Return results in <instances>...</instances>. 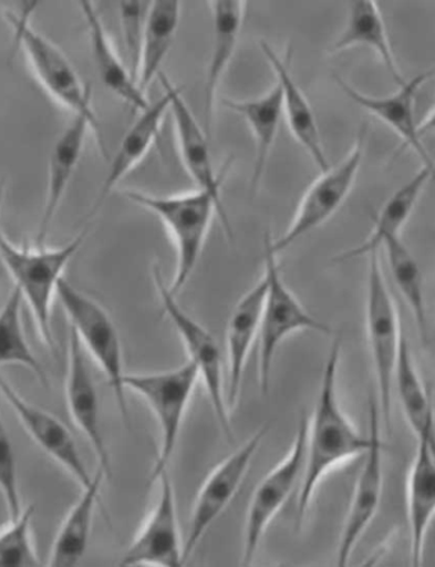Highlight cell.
I'll use <instances>...</instances> for the list:
<instances>
[{
	"instance_id": "obj_21",
	"label": "cell",
	"mask_w": 435,
	"mask_h": 567,
	"mask_svg": "<svg viewBox=\"0 0 435 567\" xmlns=\"http://www.w3.org/2000/svg\"><path fill=\"white\" fill-rule=\"evenodd\" d=\"M90 132L92 128L87 120L73 116L72 122L58 136L53 150L50 152L45 204L37 234L38 247H45L51 227H53L59 208H61L68 187H70L76 166H79Z\"/></svg>"
},
{
	"instance_id": "obj_8",
	"label": "cell",
	"mask_w": 435,
	"mask_h": 567,
	"mask_svg": "<svg viewBox=\"0 0 435 567\" xmlns=\"http://www.w3.org/2000/svg\"><path fill=\"white\" fill-rule=\"evenodd\" d=\"M263 275L268 281L266 305L259 332L258 381L262 394L269 392L272 363L280 343L298 331H315L330 334L331 329L314 318L292 293L280 275L278 256L272 252L269 235L266 236Z\"/></svg>"
},
{
	"instance_id": "obj_29",
	"label": "cell",
	"mask_w": 435,
	"mask_h": 567,
	"mask_svg": "<svg viewBox=\"0 0 435 567\" xmlns=\"http://www.w3.org/2000/svg\"><path fill=\"white\" fill-rule=\"evenodd\" d=\"M105 480L104 472L99 468L92 484L82 488L79 501L68 512L58 530L49 555V566L74 567L82 560L89 548L93 517L100 504L101 487Z\"/></svg>"
},
{
	"instance_id": "obj_27",
	"label": "cell",
	"mask_w": 435,
	"mask_h": 567,
	"mask_svg": "<svg viewBox=\"0 0 435 567\" xmlns=\"http://www.w3.org/2000/svg\"><path fill=\"white\" fill-rule=\"evenodd\" d=\"M435 165H422L421 169L383 204L369 238L363 244L335 257L336 262L358 259V257L380 252L386 240L401 237L404 226L411 219L424 188L431 182Z\"/></svg>"
},
{
	"instance_id": "obj_34",
	"label": "cell",
	"mask_w": 435,
	"mask_h": 567,
	"mask_svg": "<svg viewBox=\"0 0 435 567\" xmlns=\"http://www.w3.org/2000/svg\"><path fill=\"white\" fill-rule=\"evenodd\" d=\"M35 506L24 508L15 519L0 529V567H38L41 565L32 537Z\"/></svg>"
},
{
	"instance_id": "obj_4",
	"label": "cell",
	"mask_w": 435,
	"mask_h": 567,
	"mask_svg": "<svg viewBox=\"0 0 435 567\" xmlns=\"http://www.w3.org/2000/svg\"><path fill=\"white\" fill-rule=\"evenodd\" d=\"M87 230L74 237L62 247L29 248L17 246L0 229V260L20 290L25 303L29 305L38 332L54 350V337L51 331V311L58 295L59 282L64 271L84 243Z\"/></svg>"
},
{
	"instance_id": "obj_24",
	"label": "cell",
	"mask_w": 435,
	"mask_h": 567,
	"mask_svg": "<svg viewBox=\"0 0 435 567\" xmlns=\"http://www.w3.org/2000/svg\"><path fill=\"white\" fill-rule=\"evenodd\" d=\"M79 6L87 25L91 53L101 82L132 109L139 113L147 110L151 106L147 94L139 89L130 68L118 56L95 3L80 2Z\"/></svg>"
},
{
	"instance_id": "obj_22",
	"label": "cell",
	"mask_w": 435,
	"mask_h": 567,
	"mask_svg": "<svg viewBox=\"0 0 435 567\" xmlns=\"http://www.w3.org/2000/svg\"><path fill=\"white\" fill-rule=\"evenodd\" d=\"M210 7L213 21L211 53L209 58L206 96H204V131L211 133L215 122L217 94L227 69L232 62L246 16L242 0H213Z\"/></svg>"
},
{
	"instance_id": "obj_25",
	"label": "cell",
	"mask_w": 435,
	"mask_h": 567,
	"mask_svg": "<svg viewBox=\"0 0 435 567\" xmlns=\"http://www.w3.org/2000/svg\"><path fill=\"white\" fill-rule=\"evenodd\" d=\"M406 503L412 564L421 566L426 535L435 518V453L423 442H417L415 457L408 471Z\"/></svg>"
},
{
	"instance_id": "obj_35",
	"label": "cell",
	"mask_w": 435,
	"mask_h": 567,
	"mask_svg": "<svg viewBox=\"0 0 435 567\" xmlns=\"http://www.w3.org/2000/svg\"><path fill=\"white\" fill-rule=\"evenodd\" d=\"M152 2H121L118 17H121L124 45L126 50L127 68L136 82L141 64L145 21Z\"/></svg>"
},
{
	"instance_id": "obj_3",
	"label": "cell",
	"mask_w": 435,
	"mask_h": 567,
	"mask_svg": "<svg viewBox=\"0 0 435 567\" xmlns=\"http://www.w3.org/2000/svg\"><path fill=\"white\" fill-rule=\"evenodd\" d=\"M38 3H30L22 12H7L6 19L13 29L15 44L22 49L31 72L51 97L91 125L102 153L106 154L104 137L92 106L91 89L76 73L71 60L53 41L40 33L31 23Z\"/></svg>"
},
{
	"instance_id": "obj_7",
	"label": "cell",
	"mask_w": 435,
	"mask_h": 567,
	"mask_svg": "<svg viewBox=\"0 0 435 567\" xmlns=\"http://www.w3.org/2000/svg\"><path fill=\"white\" fill-rule=\"evenodd\" d=\"M199 380L198 368L190 360L170 371L124 377L125 389L139 394L147 402L159 426V451L151 483H156L162 472L167 471Z\"/></svg>"
},
{
	"instance_id": "obj_19",
	"label": "cell",
	"mask_w": 435,
	"mask_h": 567,
	"mask_svg": "<svg viewBox=\"0 0 435 567\" xmlns=\"http://www.w3.org/2000/svg\"><path fill=\"white\" fill-rule=\"evenodd\" d=\"M260 48L277 76L281 97H283V116L290 133L309 154L315 167L321 172L328 171L331 166L325 148H323L320 128L315 122L311 103L304 96L300 85L297 84L292 69H290V60H292L290 54L292 53L288 51L284 55H280L266 41H261Z\"/></svg>"
},
{
	"instance_id": "obj_10",
	"label": "cell",
	"mask_w": 435,
	"mask_h": 567,
	"mask_svg": "<svg viewBox=\"0 0 435 567\" xmlns=\"http://www.w3.org/2000/svg\"><path fill=\"white\" fill-rule=\"evenodd\" d=\"M152 277L169 321L173 322L178 337H180L190 362L198 368L200 380L206 386L211 409L215 411L221 432L225 433L229 442L234 443L235 436L226 399L224 363H221L218 342L201 323L194 320L178 305L176 296L170 293L157 264L153 265Z\"/></svg>"
},
{
	"instance_id": "obj_36",
	"label": "cell",
	"mask_w": 435,
	"mask_h": 567,
	"mask_svg": "<svg viewBox=\"0 0 435 567\" xmlns=\"http://www.w3.org/2000/svg\"><path fill=\"white\" fill-rule=\"evenodd\" d=\"M0 494H2L8 519H15L24 509L21 501L19 468L13 444L0 416Z\"/></svg>"
},
{
	"instance_id": "obj_11",
	"label": "cell",
	"mask_w": 435,
	"mask_h": 567,
	"mask_svg": "<svg viewBox=\"0 0 435 567\" xmlns=\"http://www.w3.org/2000/svg\"><path fill=\"white\" fill-rule=\"evenodd\" d=\"M309 417L300 421L292 446L286 457L260 481L255 488L244 529L242 565L250 566L259 551L261 539L278 512L300 483L305 465Z\"/></svg>"
},
{
	"instance_id": "obj_37",
	"label": "cell",
	"mask_w": 435,
	"mask_h": 567,
	"mask_svg": "<svg viewBox=\"0 0 435 567\" xmlns=\"http://www.w3.org/2000/svg\"><path fill=\"white\" fill-rule=\"evenodd\" d=\"M417 131H420L422 137L424 135L435 134V105L431 110V113L417 124Z\"/></svg>"
},
{
	"instance_id": "obj_18",
	"label": "cell",
	"mask_w": 435,
	"mask_h": 567,
	"mask_svg": "<svg viewBox=\"0 0 435 567\" xmlns=\"http://www.w3.org/2000/svg\"><path fill=\"white\" fill-rule=\"evenodd\" d=\"M432 71L417 74L411 81L400 85L395 93L386 97H374L353 87L339 75H334L341 91H343L355 105L362 107L366 113L377 117L380 122L387 125L396 133L404 144L411 148L423 165H435L428 150H426L415 118V97L422 85L431 79Z\"/></svg>"
},
{
	"instance_id": "obj_15",
	"label": "cell",
	"mask_w": 435,
	"mask_h": 567,
	"mask_svg": "<svg viewBox=\"0 0 435 567\" xmlns=\"http://www.w3.org/2000/svg\"><path fill=\"white\" fill-rule=\"evenodd\" d=\"M0 394L40 450L66 471L82 488L92 484L95 475L90 474L70 429L61 420L44 409L32 405L3 378H0Z\"/></svg>"
},
{
	"instance_id": "obj_2",
	"label": "cell",
	"mask_w": 435,
	"mask_h": 567,
	"mask_svg": "<svg viewBox=\"0 0 435 567\" xmlns=\"http://www.w3.org/2000/svg\"><path fill=\"white\" fill-rule=\"evenodd\" d=\"M123 195L125 199L155 214L168 230L176 250V270L173 282L168 286L174 296L180 293L189 282L215 217L220 220L227 237L234 238L226 209L208 192L200 188L175 195H155L139 190H124Z\"/></svg>"
},
{
	"instance_id": "obj_23",
	"label": "cell",
	"mask_w": 435,
	"mask_h": 567,
	"mask_svg": "<svg viewBox=\"0 0 435 567\" xmlns=\"http://www.w3.org/2000/svg\"><path fill=\"white\" fill-rule=\"evenodd\" d=\"M168 113L169 96L167 92L158 101L151 103L147 110L142 111L138 120H136L123 137L114 159L111 161L104 184H102L96 200L92 205L89 218L97 214L102 204L115 190V187L121 184L122 179L130 175L147 156L152 145L158 140L162 125H164V120Z\"/></svg>"
},
{
	"instance_id": "obj_26",
	"label": "cell",
	"mask_w": 435,
	"mask_h": 567,
	"mask_svg": "<svg viewBox=\"0 0 435 567\" xmlns=\"http://www.w3.org/2000/svg\"><path fill=\"white\" fill-rule=\"evenodd\" d=\"M358 47L372 50L398 87L406 82L392 49L379 3L372 0H355L349 3L345 28L332 44L330 53L339 54Z\"/></svg>"
},
{
	"instance_id": "obj_31",
	"label": "cell",
	"mask_w": 435,
	"mask_h": 567,
	"mask_svg": "<svg viewBox=\"0 0 435 567\" xmlns=\"http://www.w3.org/2000/svg\"><path fill=\"white\" fill-rule=\"evenodd\" d=\"M180 20V2L157 0L151 3L147 21H145L138 76H136V83L145 94L152 82L162 73V64L173 47Z\"/></svg>"
},
{
	"instance_id": "obj_32",
	"label": "cell",
	"mask_w": 435,
	"mask_h": 567,
	"mask_svg": "<svg viewBox=\"0 0 435 567\" xmlns=\"http://www.w3.org/2000/svg\"><path fill=\"white\" fill-rule=\"evenodd\" d=\"M387 256L392 278L396 284L401 297L414 317L423 340L428 337V321H426V305L423 286V275L420 264L404 244L403 238L394 237L382 246Z\"/></svg>"
},
{
	"instance_id": "obj_5",
	"label": "cell",
	"mask_w": 435,
	"mask_h": 567,
	"mask_svg": "<svg viewBox=\"0 0 435 567\" xmlns=\"http://www.w3.org/2000/svg\"><path fill=\"white\" fill-rule=\"evenodd\" d=\"M365 331L375 383L379 389L380 414L390 431L395 371L405 332L394 298L390 293L385 275H383L380 252L369 256Z\"/></svg>"
},
{
	"instance_id": "obj_6",
	"label": "cell",
	"mask_w": 435,
	"mask_h": 567,
	"mask_svg": "<svg viewBox=\"0 0 435 567\" xmlns=\"http://www.w3.org/2000/svg\"><path fill=\"white\" fill-rule=\"evenodd\" d=\"M56 297L61 300L71 329L79 337L82 347L95 360L107 378L115 394L118 412L124 424L131 426L124 385V360L121 337L106 309L95 299L83 293L65 278L59 282Z\"/></svg>"
},
{
	"instance_id": "obj_17",
	"label": "cell",
	"mask_w": 435,
	"mask_h": 567,
	"mask_svg": "<svg viewBox=\"0 0 435 567\" xmlns=\"http://www.w3.org/2000/svg\"><path fill=\"white\" fill-rule=\"evenodd\" d=\"M158 81L169 96V113L173 115L178 153L183 165L193 178L196 187L208 192L220 206L221 186L229 165L220 171L213 165L207 132L200 126L189 106L182 96V90L170 82L165 73L158 75Z\"/></svg>"
},
{
	"instance_id": "obj_38",
	"label": "cell",
	"mask_w": 435,
	"mask_h": 567,
	"mask_svg": "<svg viewBox=\"0 0 435 567\" xmlns=\"http://www.w3.org/2000/svg\"><path fill=\"white\" fill-rule=\"evenodd\" d=\"M4 194H6V184H4V182H0V210H2Z\"/></svg>"
},
{
	"instance_id": "obj_13",
	"label": "cell",
	"mask_w": 435,
	"mask_h": 567,
	"mask_svg": "<svg viewBox=\"0 0 435 567\" xmlns=\"http://www.w3.org/2000/svg\"><path fill=\"white\" fill-rule=\"evenodd\" d=\"M370 446L364 453L365 461L358 476L349 506L343 530H341L336 565L345 567L354 549L377 515L383 488V444L380 411L375 403L370 408Z\"/></svg>"
},
{
	"instance_id": "obj_28",
	"label": "cell",
	"mask_w": 435,
	"mask_h": 567,
	"mask_svg": "<svg viewBox=\"0 0 435 567\" xmlns=\"http://www.w3.org/2000/svg\"><path fill=\"white\" fill-rule=\"evenodd\" d=\"M220 103L232 113L241 116L251 128L255 141L251 192L256 194L259 192L263 175H266L270 153L277 141L280 120L283 117L281 90L279 84L276 83L275 87L258 99H221Z\"/></svg>"
},
{
	"instance_id": "obj_9",
	"label": "cell",
	"mask_w": 435,
	"mask_h": 567,
	"mask_svg": "<svg viewBox=\"0 0 435 567\" xmlns=\"http://www.w3.org/2000/svg\"><path fill=\"white\" fill-rule=\"evenodd\" d=\"M366 128H362L346 157L335 167H330L307 188L294 218L278 239L269 236L272 252L277 256L289 250L297 243L334 216L353 190L364 157Z\"/></svg>"
},
{
	"instance_id": "obj_33",
	"label": "cell",
	"mask_w": 435,
	"mask_h": 567,
	"mask_svg": "<svg viewBox=\"0 0 435 567\" xmlns=\"http://www.w3.org/2000/svg\"><path fill=\"white\" fill-rule=\"evenodd\" d=\"M20 290L13 288L0 308V365H22L35 373L40 382L48 385V375L25 340L22 323Z\"/></svg>"
},
{
	"instance_id": "obj_16",
	"label": "cell",
	"mask_w": 435,
	"mask_h": 567,
	"mask_svg": "<svg viewBox=\"0 0 435 567\" xmlns=\"http://www.w3.org/2000/svg\"><path fill=\"white\" fill-rule=\"evenodd\" d=\"M65 400L74 425L89 441L93 453L96 454L99 468L110 480L113 477V467H111L108 449L102 433L99 393L85 359L84 348L72 329L70 343H68Z\"/></svg>"
},
{
	"instance_id": "obj_14",
	"label": "cell",
	"mask_w": 435,
	"mask_h": 567,
	"mask_svg": "<svg viewBox=\"0 0 435 567\" xmlns=\"http://www.w3.org/2000/svg\"><path fill=\"white\" fill-rule=\"evenodd\" d=\"M156 483L158 501L144 526L122 557L121 566L180 567L184 543L178 528L175 489L168 471Z\"/></svg>"
},
{
	"instance_id": "obj_12",
	"label": "cell",
	"mask_w": 435,
	"mask_h": 567,
	"mask_svg": "<svg viewBox=\"0 0 435 567\" xmlns=\"http://www.w3.org/2000/svg\"><path fill=\"white\" fill-rule=\"evenodd\" d=\"M268 431V426L259 429L240 449H237L229 457L221 461L204 481L200 492L196 496L189 532H187V537L184 540V564L189 560L213 523L224 513L237 494L238 488L241 487L255 454L259 451Z\"/></svg>"
},
{
	"instance_id": "obj_1",
	"label": "cell",
	"mask_w": 435,
	"mask_h": 567,
	"mask_svg": "<svg viewBox=\"0 0 435 567\" xmlns=\"http://www.w3.org/2000/svg\"><path fill=\"white\" fill-rule=\"evenodd\" d=\"M340 358L341 340L338 338L329 351L318 402L309 419L305 465L297 503V529L302 528L323 477L344 463L361 457L370 446V435L360 433L341 408L338 393Z\"/></svg>"
},
{
	"instance_id": "obj_30",
	"label": "cell",
	"mask_w": 435,
	"mask_h": 567,
	"mask_svg": "<svg viewBox=\"0 0 435 567\" xmlns=\"http://www.w3.org/2000/svg\"><path fill=\"white\" fill-rule=\"evenodd\" d=\"M394 390H396L406 423L411 426L416 441L428 444L435 453L433 409L406 337L401 342Z\"/></svg>"
},
{
	"instance_id": "obj_20",
	"label": "cell",
	"mask_w": 435,
	"mask_h": 567,
	"mask_svg": "<svg viewBox=\"0 0 435 567\" xmlns=\"http://www.w3.org/2000/svg\"><path fill=\"white\" fill-rule=\"evenodd\" d=\"M268 281L261 279L247 291L229 317L227 326L228 384L226 391L229 411L237 406L240 399L247 359L253 342L259 339L263 305H266Z\"/></svg>"
}]
</instances>
